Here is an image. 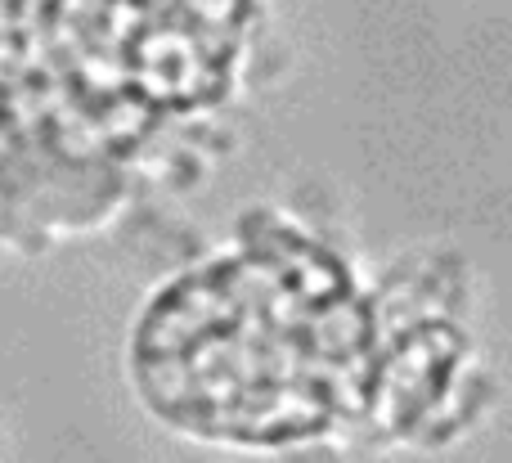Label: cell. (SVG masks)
Returning a JSON list of instances; mask_svg holds the SVG:
<instances>
[{"mask_svg":"<svg viewBox=\"0 0 512 463\" xmlns=\"http://www.w3.org/2000/svg\"><path fill=\"white\" fill-rule=\"evenodd\" d=\"M306 234H274L158 288L131 333V378L158 419L234 446L364 428L387 347L382 302Z\"/></svg>","mask_w":512,"mask_h":463,"instance_id":"cell-1","label":"cell"}]
</instances>
